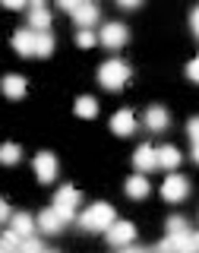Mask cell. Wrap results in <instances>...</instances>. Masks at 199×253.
Returning <instances> with one entry per match:
<instances>
[{
  "instance_id": "cell-16",
  "label": "cell",
  "mask_w": 199,
  "mask_h": 253,
  "mask_svg": "<svg viewBox=\"0 0 199 253\" xmlns=\"http://www.w3.org/2000/svg\"><path fill=\"white\" fill-rule=\"evenodd\" d=\"M10 228H13L19 237H29L32 231H35V218L26 215V212H16V215H10Z\"/></svg>"
},
{
  "instance_id": "cell-30",
  "label": "cell",
  "mask_w": 199,
  "mask_h": 253,
  "mask_svg": "<svg viewBox=\"0 0 199 253\" xmlns=\"http://www.w3.org/2000/svg\"><path fill=\"white\" fill-rule=\"evenodd\" d=\"M0 3H3L6 10H22V6H26L29 0H0Z\"/></svg>"
},
{
  "instance_id": "cell-1",
  "label": "cell",
  "mask_w": 199,
  "mask_h": 253,
  "mask_svg": "<svg viewBox=\"0 0 199 253\" xmlns=\"http://www.w3.org/2000/svg\"><path fill=\"white\" fill-rule=\"evenodd\" d=\"M114 206H108V203H95L89 206V209L79 215V225L85 228V231H105V228L114 221Z\"/></svg>"
},
{
  "instance_id": "cell-2",
  "label": "cell",
  "mask_w": 199,
  "mask_h": 253,
  "mask_svg": "<svg viewBox=\"0 0 199 253\" xmlns=\"http://www.w3.org/2000/svg\"><path fill=\"white\" fill-rule=\"evenodd\" d=\"M98 83L105 85V89H111V92L123 89V85L130 83V67H126L123 60H108V63H101V70H98Z\"/></svg>"
},
{
  "instance_id": "cell-33",
  "label": "cell",
  "mask_w": 199,
  "mask_h": 253,
  "mask_svg": "<svg viewBox=\"0 0 199 253\" xmlns=\"http://www.w3.org/2000/svg\"><path fill=\"white\" fill-rule=\"evenodd\" d=\"M190 22H193V32H196V35H199V6H196V10H193V19H190Z\"/></svg>"
},
{
  "instance_id": "cell-15",
  "label": "cell",
  "mask_w": 199,
  "mask_h": 253,
  "mask_svg": "<svg viewBox=\"0 0 199 253\" xmlns=\"http://www.w3.org/2000/svg\"><path fill=\"white\" fill-rule=\"evenodd\" d=\"M149 177H142V174H136V177H130L126 180V196H130V200H146L149 196Z\"/></svg>"
},
{
  "instance_id": "cell-17",
  "label": "cell",
  "mask_w": 199,
  "mask_h": 253,
  "mask_svg": "<svg viewBox=\"0 0 199 253\" xmlns=\"http://www.w3.org/2000/svg\"><path fill=\"white\" fill-rule=\"evenodd\" d=\"M3 92L10 95V98H22V95H26V76H19V73L3 76Z\"/></svg>"
},
{
  "instance_id": "cell-22",
  "label": "cell",
  "mask_w": 199,
  "mask_h": 253,
  "mask_svg": "<svg viewBox=\"0 0 199 253\" xmlns=\"http://www.w3.org/2000/svg\"><path fill=\"white\" fill-rule=\"evenodd\" d=\"M76 114L89 121V117H95V114H98V101H95V98H89V95H82V98L76 101Z\"/></svg>"
},
{
  "instance_id": "cell-5",
  "label": "cell",
  "mask_w": 199,
  "mask_h": 253,
  "mask_svg": "<svg viewBox=\"0 0 199 253\" xmlns=\"http://www.w3.org/2000/svg\"><path fill=\"white\" fill-rule=\"evenodd\" d=\"M126 26H120V22H108L105 29L98 32V42L108 47V51H120V47L126 44Z\"/></svg>"
},
{
  "instance_id": "cell-4",
  "label": "cell",
  "mask_w": 199,
  "mask_h": 253,
  "mask_svg": "<svg viewBox=\"0 0 199 253\" xmlns=\"http://www.w3.org/2000/svg\"><path fill=\"white\" fill-rule=\"evenodd\" d=\"M187 193H190V180L184 177V174H168L164 177V184H161V196L168 203H180V200H187Z\"/></svg>"
},
{
  "instance_id": "cell-6",
  "label": "cell",
  "mask_w": 199,
  "mask_h": 253,
  "mask_svg": "<svg viewBox=\"0 0 199 253\" xmlns=\"http://www.w3.org/2000/svg\"><path fill=\"white\" fill-rule=\"evenodd\" d=\"M105 234H108V241L114 244V247H126V244H133V237H136V228L130 225V221H111V225L105 228Z\"/></svg>"
},
{
  "instance_id": "cell-29",
  "label": "cell",
  "mask_w": 199,
  "mask_h": 253,
  "mask_svg": "<svg viewBox=\"0 0 199 253\" xmlns=\"http://www.w3.org/2000/svg\"><path fill=\"white\" fill-rule=\"evenodd\" d=\"M79 3H82V0H57V6H60V10H67V13H73Z\"/></svg>"
},
{
  "instance_id": "cell-13",
  "label": "cell",
  "mask_w": 199,
  "mask_h": 253,
  "mask_svg": "<svg viewBox=\"0 0 199 253\" xmlns=\"http://www.w3.org/2000/svg\"><path fill=\"white\" fill-rule=\"evenodd\" d=\"M35 225L41 228L44 234H57L60 228H63V218L57 215V209H54V206H51V209H44L41 215H38V221H35Z\"/></svg>"
},
{
  "instance_id": "cell-7",
  "label": "cell",
  "mask_w": 199,
  "mask_h": 253,
  "mask_svg": "<svg viewBox=\"0 0 199 253\" xmlns=\"http://www.w3.org/2000/svg\"><path fill=\"white\" fill-rule=\"evenodd\" d=\"M35 177L41 180V184H51V180L57 177V158L51 152H38L35 155Z\"/></svg>"
},
{
  "instance_id": "cell-3",
  "label": "cell",
  "mask_w": 199,
  "mask_h": 253,
  "mask_svg": "<svg viewBox=\"0 0 199 253\" xmlns=\"http://www.w3.org/2000/svg\"><path fill=\"white\" fill-rule=\"evenodd\" d=\"M76 206H79V190L76 187H60L57 196H54V209H57V215L63 218V225H70V221L76 218Z\"/></svg>"
},
{
  "instance_id": "cell-20",
  "label": "cell",
  "mask_w": 199,
  "mask_h": 253,
  "mask_svg": "<svg viewBox=\"0 0 199 253\" xmlns=\"http://www.w3.org/2000/svg\"><path fill=\"white\" fill-rule=\"evenodd\" d=\"M29 26L35 32H44L47 26H51V13H47V6H38V10L29 13Z\"/></svg>"
},
{
  "instance_id": "cell-23",
  "label": "cell",
  "mask_w": 199,
  "mask_h": 253,
  "mask_svg": "<svg viewBox=\"0 0 199 253\" xmlns=\"http://www.w3.org/2000/svg\"><path fill=\"white\" fill-rule=\"evenodd\" d=\"M187 133H190V139H193V162L199 165V117H193V121L187 124Z\"/></svg>"
},
{
  "instance_id": "cell-19",
  "label": "cell",
  "mask_w": 199,
  "mask_h": 253,
  "mask_svg": "<svg viewBox=\"0 0 199 253\" xmlns=\"http://www.w3.org/2000/svg\"><path fill=\"white\" fill-rule=\"evenodd\" d=\"M158 165H161V168H168V171H174L180 165V152L174 146H161V149H158Z\"/></svg>"
},
{
  "instance_id": "cell-31",
  "label": "cell",
  "mask_w": 199,
  "mask_h": 253,
  "mask_svg": "<svg viewBox=\"0 0 199 253\" xmlns=\"http://www.w3.org/2000/svg\"><path fill=\"white\" fill-rule=\"evenodd\" d=\"M117 3H120L123 10H136V6L142 3V0H117Z\"/></svg>"
},
{
  "instance_id": "cell-21",
  "label": "cell",
  "mask_w": 199,
  "mask_h": 253,
  "mask_svg": "<svg viewBox=\"0 0 199 253\" xmlns=\"http://www.w3.org/2000/svg\"><path fill=\"white\" fill-rule=\"evenodd\" d=\"M19 158H22V149L16 142H3L0 146V165H16Z\"/></svg>"
},
{
  "instance_id": "cell-34",
  "label": "cell",
  "mask_w": 199,
  "mask_h": 253,
  "mask_svg": "<svg viewBox=\"0 0 199 253\" xmlns=\"http://www.w3.org/2000/svg\"><path fill=\"white\" fill-rule=\"evenodd\" d=\"M193 250H199V234H193Z\"/></svg>"
},
{
  "instance_id": "cell-32",
  "label": "cell",
  "mask_w": 199,
  "mask_h": 253,
  "mask_svg": "<svg viewBox=\"0 0 199 253\" xmlns=\"http://www.w3.org/2000/svg\"><path fill=\"white\" fill-rule=\"evenodd\" d=\"M10 215H13V212H10V206H6L3 200H0V221H6Z\"/></svg>"
},
{
  "instance_id": "cell-25",
  "label": "cell",
  "mask_w": 199,
  "mask_h": 253,
  "mask_svg": "<svg viewBox=\"0 0 199 253\" xmlns=\"http://www.w3.org/2000/svg\"><path fill=\"white\" fill-rule=\"evenodd\" d=\"M19 244H22V237L16 234L13 228H10V231H6L3 237H0V247H3V250H19Z\"/></svg>"
},
{
  "instance_id": "cell-26",
  "label": "cell",
  "mask_w": 199,
  "mask_h": 253,
  "mask_svg": "<svg viewBox=\"0 0 199 253\" xmlns=\"http://www.w3.org/2000/svg\"><path fill=\"white\" fill-rule=\"evenodd\" d=\"M19 250H29V253H38V250H41V241H35V237H22V244H19Z\"/></svg>"
},
{
  "instance_id": "cell-28",
  "label": "cell",
  "mask_w": 199,
  "mask_h": 253,
  "mask_svg": "<svg viewBox=\"0 0 199 253\" xmlns=\"http://www.w3.org/2000/svg\"><path fill=\"white\" fill-rule=\"evenodd\" d=\"M187 76L193 79V83H199V57H196V60H190V67H187Z\"/></svg>"
},
{
  "instance_id": "cell-24",
  "label": "cell",
  "mask_w": 199,
  "mask_h": 253,
  "mask_svg": "<svg viewBox=\"0 0 199 253\" xmlns=\"http://www.w3.org/2000/svg\"><path fill=\"white\" fill-rule=\"evenodd\" d=\"M76 44H79V47H95V44H98V35H95L92 29H79Z\"/></svg>"
},
{
  "instance_id": "cell-10",
  "label": "cell",
  "mask_w": 199,
  "mask_h": 253,
  "mask_svg": "<svg viewBox=\"0 0 199 253\" xmlns=\"http://www.w3.org/2000/svg\"><path fill=\"white\" fill-rule=\"evenodd\" d=\"M73 22H76V26H82V29L95 26V22H98V6H95L92 0H82V3L73 10Z\"/></svg>"
},
{
  "instance_id": "cell-12",
  "label": "cell",
  "mask_w": 199,
  "mask_h": 253,
  "mask_svg": "<svg viewBox=\"0 0 199 253\" xmlns=\"http://www.w3.org/2000/svg\"><path fill=\"white\" fill-rule=\"evenodd\" d=\"M158 250H180V253H190V250H193V234H190V231H177V234H171L168 241L158 244Z\"/></svg>"
},
{
  "instance_id": "cell-11",
  "label": "cell",
  "mask_w": 199,
  "mask_h": 253,
  "mask_svg": "<svg viewBox=\"0 0 199 253\" xmlns=\"http://www.w3.org/2000/svg\"><path fill=\"white\" fill-rule=\"evenodd\" d=\"M111 130H114L117 136H130V133L136 130V117H133V111H117V114L111 117Z\"/></svg>"
},
{
  "instance_id": "cell-9",
  "label": "cell",
  "mask_w": 199,
  "mask_h": 253,
  "mask_svg": "<svg viewBox=\"0 0 199 253\" xmlns=\"http://www.w3.org/2000/svg\"><path fill=\"white\" fill-rule=\"evenodd\" d=\"M13 47L22 57H35V29H19L13 35Z\"/></svg>"
},
{
  "instance_id": "cell-14",
  "label": "cell",
  "mask_w": 199,
  "mask_h": 253,
  "mask_svg": "<svg viewBox=\"0 0 199 253\" xmlns=\"http://www.w3.org/2000/svg\"><path fill=\"white\" fill-rule=\"evenodd\" d=\"M168 124H171V117H168L164 108H149L146 111V126H149V130L161 133V130H168Z\"/></svg>"
},
{
  "instance_id": "cell-18",
  "label": "cell",
  "mask_w": 199,
  "mask_h": 253,
  "mask_svg": "<svg viewBox=\"0 0 199 253\" xmlns=\"http://www.w3.org/2000/svg\"><path fill=\"white\" fill-rule=\"evenodd\" d=\"M54 54V38L51 32H35V57H51Z\"/></svg>"
},
{
  "instance_id": "cell-27",
  "label": "cell",
  "mask_w": 199,
  "mask_h": 253,
  "mask_svg": "<svg viewBox=\"0 0 199 253\" xmlns=\"http://www.w3.org/2000/svg\"><path fill=\"white\" fill-rule=\"evenodd\" d=\"M168 231H171V234H177V231H187V221L180 218V215H174V218H168Z\"/></svg>"
},
{
  "instance_id": "cell-8",
  "label": "cell",
  "mask_w": 199,
  "mask_h": 253,
  "mask_svg": "<svg viewBox=\"0 0 199 253\" xmlns=\"http://www.w3.org/2000/svg\"><path fill=\"white\" fill-rule=\"evenodd\" d=\"M133 165L146 174V171H155L158 168V149H152V146H139L136 152H133Z\"/></svg>"
}]
</instances>
